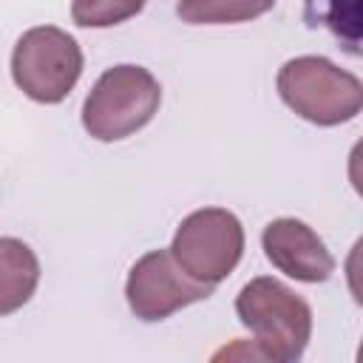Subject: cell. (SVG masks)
<instances>
[{
  "label": "cell",
  "instance_id": "cell-8",
  "mask_svg": "<svg viewBox=\"0 0 363 363\" xmlns=\"http://www.w3.org/2000/svg\"><path fill=\"white\" fill-rule=\"evenodd\" d=\"M40 284V261L34 250L11 235L0 238V318L23 309Z\"/></svg>",
  "mask_w": 363,
  "mask_h": 363
},
{
  "label": "cell",
  "instance_id": "cell-5",
  "mask_svg": "<svg viewBox=\"0 0 363 363\" xmlns=\"http://www.w3.org/2000/svg\"><path fill=\"white\" fill-rule=\"evenodd\" d=\"M170 255L201 284L224 281L244 255V227L224 207H201L182 218L173 233Z\"/></svg>",
  "mask_w": 363,
  "mask_h": 363
},
{
  "label": "cell",
  "instance_id": "cell-9",
  "mask_svg": "<svg viewBox=\"0 0 363 363\" xmlns=\"http://www.w3.org/2000/svg\"><path fill=\"white\" fill-rule=\"evenodd\" d=\"M278 0H179L176 14L190 26L250 23L275 9Z\"/></svg>",
  "mask_w": 363,
  "mask_h": 363
},
{
  "label": "cell",
  "instance_id": "cell-3",
  "mask_svg": "<svg viewBox=\"0 0 363 363\" xmlns=\"http://www.w3.org/2000/svg\"><path fill=\"white\" fill-rule=\"evenodd\" d=\"M162 105L159 79L142 65H113L82 102V128L96 142H119L142 130Z\"/></svg>",
  "mask_w": 363,
  "mask_h": 363
},
{
  "label": "cell",
  "instance_id": "cell-1",
  "mask_svg": "<svg viewBox=\"0 0 363 363\" xmlns=\"http://www.w3.org/2000/svg\"><path fill=\"white\" fill-rule=\"evenodd\" d=\"M238 320L255 335V354L278 363L301 360L312 337V309L284 281L258 275L235 295Z\"/></svg>",
  "mask_w": 363,
  "mask_h": 363
},
{
  "label": "cell",
  "instance_id": "cell-7",
  "mask_svg": "<svg viewBox=\"0 0 363 363\" xmlns=\"http://www.w3.org/2000/svg\"><path fill=\"white\" fill-rule=\"evenodd\" d=\"M267 261L303 284H320L335 272V258L323 238L301 218H272L261 233Z\"/></svg>",
  "mask_w": 363,
  "mask_h": 363
},
{
  "label": "cell",
  "instance_id": "cell-11",
  "mask_svg": "<svg viewBox=\"0 0 363 363\" xmlns=\"http://www.w3.org/2000/svg\"><path fill=\"white\" fill-rule=\"evenodd\" d=\"M147 0H71V17L82 28H111L145 9Z\"/></svg>",
  "mask_w": 363,
  "mask_h": 363
},
{
  "label": "cell",
  "instance_id": "cell-4",
  "mask_svg": "<svg viewBox=\"0 0 363 363\" xmlns=\"http://www.w3.org/2000/svg\"><path fill=\"white\" fill-rule=\"evenodd\" d=\"M79 43L57 26H34L20 34L11 51V79L34 102H62L82 74Z\"/></svg>",
  "mask_w": 363,
  "mask_h": 363
},
{
  "label": "cell",
  "instance_id": "cell-2",
  "mask_svg": "<svg viewBox=\"0 0 363 363\" xmlns=\"http://www.w3.org/2000/svg\"><path fill=\"white\" fill-rule=\"evenodd\" d=\"M275 85L289 111L320 128L352 122L363 108V82L318 54L286 60L278 68Z\"/></svg>",
  "mask_w": 363,
  "mask_h": 363
},
{
  "label": "cell",
  "instance_id": "cell-10",
  "mask_svg": "<svg viewBox=\"0 0 363 363\" xmlns=\"http://www.w3.org/2000/svg\"><path fill=\"white\" fill-rule=\"evenodd\" d=\"M306 26H326L352 57L360 54V0H303Z\"/></svg>",
  "mask_w": 363,
  "mask_h": 363
},
{
  "label": "cell",
  "instance_id": "cell-6",
  "mask_svg": "<svg viewBox=\"0 0 363 363\" xmlns=\"http://www.w3.org/2000/svg\"><path fill=\"white\" fill-rule=\"evenodd\" d=\"M213 289H216L213 284H201V281L190 278L176 264L170 250H150V252H145L130 267L128 281H125L128 306L145 323L164 320V318L176 315L179 309L210 298Z\"/></svg>",
  "mask_w": 363,
  "mask_h": 363
}]
</instances>
